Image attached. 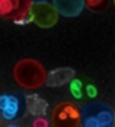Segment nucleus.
Here are the masks:
<instances>
[{
  "mask_svg": "<svg viewBox=\"0 0 115 127\" xmlns=\"http://www.w3.org/2000/svg\"><path fill=\"white\" fill-rule=\"evenodd\" d=\"M81 124V109L72 101L58 103L51 113L52 127H78Z\"/></svg>",
  "mask_w": 115,
  "mask_h": 127,
  "instance_id": "3",
  "label": "nucleus"
},
{
  "mask_svg": "<svg viewBox=\"0 0 115 127\" xmlns=\"http://www.w3.org/2000/svg\"><path fill=\"white\" fill-rule=\"evenodd\" d=\"M32 2H19V0H0V17H5L8 20H17L23 19L25 15L31 12Z\"/></svg>",
  "mask_w": 115,
  "mask_h": 127,
  "instance_id": "5",
  "label": "nucleus"
},
{
  "mask_svg": "<svg viewBox=\"0 0 115 127\" xmlns=\"http://www.w3.org/2000/svg\"><path fill=\"white\" fill-rule=\"evenodd\" d=\"M31 14L34 23L40 28H52L58 20V12L52 2H32Z\"/></svg>",
  "mask_w": 115,
  "mask_h": 127,
  "instance_id": "4",
  "label": "nucleus"
},
{
  "mask_svg": "<svg viewBox=\"0 0 115 127\" xmlns=\"http://www.w3.org/2000/svg\"><path fill=\"white\" fill-rule=\"evenodd\" d=\"M26 107L31 115L35 116H43L48 112V101H45L41 96H38L37 94H31V95H26Z\"/></svg>",
  "mask_w": 115,
  "mask_h": 127,
  "instance_id": "9",
  "label": "nucleus"
},
{
  "mask_svg": "<svg viewBox=\"0 0 115 127\" xmlns=\"http://www.w3.org/2000/svg\"><path fill=\"white\" fill-rule=\"evenodd\" d=\"M71 94L74 95V98H81V81L80 80L71 81Z\"/></svg>",
  "mask_w": 115,
  "mask_h": 127,
  "instance_id": "10",
  "label": "nucleus"
},
{
  "mask_svg": "<svg viewBox=\"0 0 115 127\" xmlns=\"http://www.w3.org/2000/svg\"><path fill=\"white\" fill-rule=\"evenodd\" d=\"M14 81L23 89H38L46 84L48 72L40 61L34 58L20 60L12 69Z\"/></svg>",
  "mask_w": 115,
  "mask_h": 127,
  "instance_id": "1",
  "label": "nucleus"
},
{
  "mask_svg": "<svg viewBox=\"0 0 115 127\" xmlns=\"http://www.w3.org/2000/svg\"><path fill=\"white\" fill-rule=\"evenodd\" d=\"M81 126L83 127H112L114 112L101 101H92L81 107Z\"/></svg>",
  "mask_w": 115,
  "mask_h": 127,
  "instance_id": "2",
  "label": "nucleus"
},
{
  "mask_svg": "<svg viewBox=\"0 0 115 127\" xmlns=\"http://www.w3.org/2000/svg\"><path fill=\"white\" fill-rule=\"evenodd\" d=\"M29 22H34V19H32V14H31V12H29L28 15H25L23 19L17 20V22H15V25H26V23H29Z\"/></svg>",
  "mask_w": 115,
  "mask_h": 127,
  "instance_id": "13",
  "label": "nucleus"
},
{
  "mask_svg": "<svg viewBox=\"0 0 115 127\" xmlns=\"http://www.w3.org/2000/svg\"><path fill=\"white\" fill-rule=\"evenodd\" d=\"M75 72L72 67H58L55 70H52L48 74V80H46V84L49 87H60V86H65L66 83H71L74 80Z\"/></svg>",
  "mask_w": 115,
  "mask_h": 127,
  "instance_id": "8",
  "label": "nucleus"
},
{
  "mask_svg": "<svg viewBox=\"0 0 115 127\" xmlns=\"http://www.w3.org/2000/svg\"><path fill=\"white\" fill-rule=\"evenodd\" d=\"M86 92H87V95H89L91 98H95L97 96V89H95V86H92V84H89L86 87Z\"/></svg>",
  "mask_w": 115,
  "mask_h": 127,
  "instance_id": "14",
  "label": "nucleus"
},
{
  "mask_svg": "<svg viewBox=\"0 0 115 127\" xmlns=\"http://www.w3.org/2000/svg\"><path fill=\"white\" fill-rule=\"evenodd\" d=\"M84 5H86V6H89L91 9L98 11V9H101V8H104L108 3H106L104 0H87V2H84Z\"/></svg>",
  "mask_w": 115,
  "mask_h": 127,
  "instance_id": "11",
  "label": "nucleus"
},
{
  "mask_svg": "<svg viewBox=\"0 0 115 127\" xmlns=\"http://www.w3.org/2000/svg\"><path fill=\"white\" fill-rule=\"evenodd\" d=\"M0 115L8 121L19 118L22 115L20 99L14 95H0Z\"/></svg>",
  "mask_w": 115,
  "mask_h": 127,
  "instance_id": "6",
  "label": "nucleus"
},
{
  "mask_svg": "<svg viewBox=\"0 0 115 127\" xmlns=\"http://www.w3.org/2000/svg\"><path fill=\"white\" fill-rule=\"evenodd\" d=\"M32 127H49V123H48L46 118L37 116V118L34 120V123H32Z\"/></svg>",
  "mask_w": 115,
  "mask_h": 127,
  "instance_id": "12",
  "label": "nucleus"
},
{
  "mask_svg": "<svg viewBox=\"0 0 115 127\" xmlns=\"http://www.w3.org/2000/svg\"><path fill=\"white\" fill-rule=\"evenodd\" d=\"M8 127H20V126H17V124H9Z\"/></svg>",
  "mask_w": 115,
  "mask_h": 127,
  "instance_id": "15",
  "label": "nucleus"
},
{
  "mask_svg": "<svg viewBox=\"0 0 115 127\" xmlns=\"http://www.w3.org/2000/svg\"><path fill=\"white\" fill-rule=\"evenodd\" d=\"M54 8L57 9L58 15H65V17H75L78 15L83 8L86 6L83 0H54L52 2Z\"/></svg>",
  "mask_w": 115,
  "mask_h": 127,
  "instance_id": "7",
  "label": "nucleus"
}]
</instances>
